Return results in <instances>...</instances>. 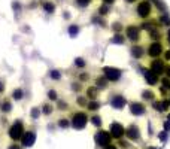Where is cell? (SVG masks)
I'll list each match as a JSON object with an SVG mask.
<instances>
[{
  "label": "cell",
  "mask_w": 170,
  "mask_h": 149,
  "mask_svg": "<svg viewBox=\"0 0 170 149\" xmlns=\"http://www.w3.org/2000/svg\"><path fill=\"white\" fill-rule=\"evenodd\" d=\"M95 84H97V88H106L108 87V79L106 78H97L95 79Z\"/></svg>",
  "instance_id": "cell-15"
},
{
  "label": "cell",
  "mask_w": 170,
  "mask_h": 149,
  "mask_svg": "<svg viewBox=\"0 0 170 149\" xmlns=\"http://www.w3.org/2000/svg\"><path fill=\"white\" fill-rule=\"evenodd\" d=\"M169 40H170V32H169Z\"/></svg>",
  "instance_id": "cell-47"
},
{
  "label": "cell",
  "mask_w": 170,
  "mask_h": 149,
  "mask_svg": "<svg viewBox=\"0 0 170 149\" xmlns=\"http://www.w3.org/2000/svg\"><path fill=\"white\" fill-rule=\"evenodd\" d=\"M145 97H146V98H151V97H154V94H151L149 91H145Z\"/></svg>",
  "instance_id": "cell-39"
},
{
  "label": "cell",
  "mask_w": 170,
  "mask_h": 149,
  "mask_svg": "<svg viewBox=\"0 0 170 149\" xmlns=\"http://www.w3.org/2000/svg\"><path fill=\"white\" fill-rule=\"evenodd\" d=\"M100 14H102V15H106V14H108V8H106V6H102V8H100Z\"/></svg>",
  "instance_id": "cell-36"
},
{
  "label": "cell",
  "mask_w": 170,
  "mask_h": 149,
  "mask_svg": "<svg viewBox=\"0 0 170 149\" xmlns=\"http://www.w3.org/2000/svg\"><path fill=\"white\" fill-rule=\"evenodd\" d=\"M112 42H113V43H123V42H124V37L121 36V34H115V37L112 39Z\"/></svg>",
  "instance_id": "cell-23"
},
{
  "label": "cell",
  "mask_w": 170,
  "mask_h": 149,
  "mask_svg": "<svg viewBox=\"0 0 170 149\" xmlns=\"http://www.w3.org/2000/svg\"><path fill=\"white\" fill-rule=\"evenodd\" d=\"M130 110H131L133 115H140V113L145 112V106L142 103H133L131 107H130Z\"/></svg>",
  "instance_id": "cell-12"
},
{
  "label": "cell",
  "mask_w": 170,
  "mask_h": 149,
  "mask_svg": "<svg viewBox=\"0 0 170 149\" xmlns=\"http://www.w3.org/2000/svg\"><path fill=\"white\" fill-rule=\"evenodd\" d=\"M76 2H78L79 6H87V5H90L91 0H76Z\"/></svg>",
  "instance_id": "cell-30"
},
{
  "label": "cell",
  "mask_w": 170,
  "mask_h": 149,
  "mask_svg": "<svg viewBox=\"0 0 170 149\" xmlns=\"http://www.w3.org/2000/svg\"><path fill=\"white\" fill-rule=\"evenodd\" d=\"M169 103H170V102H167V100L164 102V100H163V102L154 103V106H155V107H157L158 110H167V107H169Z\"/></svg>",
  "instance_id": "cell-16"
},
{
  "label": "cell",
  "mask_w": 170,
  "mask_h": 149,
  "mask_svg": "<svg viewBox=\"0 0 170 149\" xmlns=\"http://www.w3.org/2000/svg\"><path fill=\"white\" fill-rule=\"evenodd\" d=\"M81 79H82V81H87V79H88V74H87V73H82V74H81Z\"/></svg>",
  "instance_id": "cell-40"
},
{
  "label": "cell",
  "mask_w": 170,
  "mask_h": 149,
  "mask_svg": "<svg viewBox=\"0 0 170 149\" xmlns=\"http://www.w3.org/2000/svg\"><path fill=\"white\" fill-rule=\"evenodd\" d=\"M91 122L94 124V125H97V127H99L100 124H102V119H100L99 116H93V118H91Z\"/></svg>",
  "instance_id": "cell-25"
},
{
  "label": "cell",
  "mask_w": 170,
  "mask_h": 149,
  "mask_svg": "<svg viewBox=\"0 0 170 149\" xmlns=\"http://www.w3.org/2000/svg\"><path fill=\"white\" fill-rule=\"evenodd\" d=\"M151 69H152L154 74L163 73V72H164V61H163V60H152V63H151Z\"/></svg>",
  "instance_id": "cell-10"
},
{
  "label": "cell",
  "mask_w": 170,
  "mask_h": 149,
  "mask_svg": "<svg viewBox=\"0 0 170 149\" xmlns=\"http://www.w3.org/2000/svg\"><path fill=\"white\" fill-rule=\"evenodd\" d=\"M8 149H19V146H18L16 143H12V145H11V146H9Z\"/></svg>",
  "instance_id": "cell-38"
},
{
  "label": "cell",
  "mask_w": 170,
  "mask_h": 149,
  "mask_svg": "<svg viewBox=\"0 0 170 149\" xmlns=\"http://www.w3.org/2000/svg\"><path fill=\"white\" fill-rule=\"evenodd\" d=\"M131 54H133L134 58H140L142 54H143V51H142V48H139V46H133L131 48Z\"/></svg>",
  "instance_id": "cell-17"
},
{
  "label": "cell",
  "mask_w": 170,
  "mask_h": 149,
  "mask_svg": "<svg viewBox=\"0 0 170 149\" xmlns=\"http://www.w3.org/2000/svg\"><path fill=\"white\" fill-rule=\"evenodd\" d=\"M110 105L116 109H123L126 106V98L123 95H113L112 100H110Z\"/></svg>",
  "instance_id": "cell-9"
},
{
  "label": "cell",
  "mask_w": 170,
  "mask_h": 149,
  "mask_svg": "<svg viewBox=\"0 0 170 149\" xmlns=\"http://www.w3.org/2000/svg\"><path fill=\"white\" fill-rule=\"evenodd\" d=\"M161 52H163V46H161L160 43H152V45L149 46V49H148V54H149L151 57H158Z\"/></svg>",
  "instance_id": "cell-11"
},
{
  "label": "cell",
  "mask_w": 170,
  "mask_h": 149,
  "mask_svg": "<svg viewBox=\"0 0 170 149\" xmlns=\"http://www.w3.org/2000/svg\"><path fill=\"white\" fill-rule=\"evenodd\" d=\"M87 121H88L87 115H85L84 112H78V113L73 115V119H72V125H73L76 130H81V128L85 127Z\"/></svg>",
  "instance_id": "cell-2"
},
{
  "label": "cell",
  "mask_w": 170,
  "mask_h": 149,
  "mask_svg": "<svg viewBox=\"0 0 170 149\" xmlns=\"http://www.w3.org/2000/svg\"><path fill=\"white\" fill-rule=\"evenodd\" d=\"M2 110H5V112H9V110H11V103H9L8 100L3 102V105H2Z\"/></svg>",
  "instance_id": "cell-24"
},
{
  "label": "cell",
  "mask_w": 170,
  "mask_h": 149,
  "mask_svg": "<svg viewBox=\"0 0 170 149\" xmlns=\"http://www.w3.org/2000/svg\"><path fill=\"white\" fill-rule=\"evenodd\" d=\"M49 76H51L52 79H60V73H58L57 70H52V72L49 73Z\"/></svg>",
  "instance_id": "cell-27"
},
{
  "label": "cell",
  "mask_w": 170,
  "mask_h": 149,
  "mask_svg": "<svg viewBox=\"0 0 170 149\" xmlns=\"http://www.w3.org/2000/svg\"><path fill=\"white\" fill-rule=\"evenodd\" d=\"M12 95H14L15 100H21V98H22V91L18 88V90H15V91H14V94H12Z\"/></svg>",
  "instance_id": "cell-21"
},
{
  "label": "cell",
  "mask_w": 170,
  "mask_h": 149,
  "mask_svg": "<svg viewBox=\"0 0 170 149\" xmlns=\"http://www.w3.org/2000/svg\"><path fill=\"white\" fill-rule=\"evenodd\" d=\"M105 149H116V148H115V146H113V145H108V146H106V148H105Z\"/></svg>",
  "instance_id": "cell-44"
},
{
  "label": "cell",
  "mask_w": 170,
  "mask_h": 149,
  "mask_svg": "<svg viewBox=\"0 0 170 149\" xmlns=\"http://www.w3.org/2000/svg\"><path fill=\"white\" fill-rule=\"evenodd\" d=\"M123 134H124V128H123V125H121V124H118V122H113L112 125H110V136L119 139Z\"/></svg>",
  "instance_id": "cell-6"
},
{
  "label": "cell",
  "mask_w": 170,
  "mask_h": 149,
  "mask_svg": "<svg viewBox=\"0 0 170 149\" xmlns=\"http://www.w3.org/2000/svg\"><path fill=\"white\" fill-rule=\"evenodd\" d=\"M126 32H127V36H128V39H131V40H137V39H139V34H140V29H139L137 26H128Z\"/></svg>",
  "instance_id": "cell-8"
},
{
  "label": "cell",
  "mask_w": 170,
  "mask_h": 149,
  "mask_svg": "<svg viewBox=\"0 0 170 149\" xmlns=\"http://www.w3.org/2000/svg\"><path fill=\"white\" fill-rule=\"evenodd\" d=\"M164 57H166V60H170V51H166Z\"/></svg>",
  "instance_id": "cell-42"
},
{
  "label": "cell",
  "mask_w": 170,
  "mask_h": 149,
  "mask_svg": "<svg viewBox=\"0 0 170 149\" xmlns=\"http://www.w3.org/2000/svg\"><path fill=\"white\" fill-rule=\"evenodd\" d=\"M137 14H139V16H142V18H146V16L151 14V3L148 2V0H143V2L139 3V6H137Z\"/></svg>",
  "instance_id": "cell-3"
},
{
  "label": "cell",
  "mask_w": 170,
  "mask_h": 149,
  "mask_svg": "<svg viewBox=\"0 0 170 149\" xmlns=\"http://www.w3.org/2000/svg\"><path fill=\"white\" fill-rule=\"evenodd\" d=\"M127 136H128L130 139L136 140V139L139 137V128H137L136 125H130V127L127 128Z\"/></svg>",
  "instance_id": "cell-13"
},
{
  "label": "cell",
  "mask_w": 170,
  "mask_h": 149,
  "mask_svg": "<svg viewBox=\"0 0 170 149\" xmlns=\"http://www.w3.org/2000/svg\"><path fill=\"white\" fill-rule=\"evenodd\" d=\"M170 88V81L169 79H163V90H169Z\"/></svg>",
  "instance_id": "cell-29"
},
{
  "label": "cell",
  "mask_w": 170,
  "mask_h": 149,
  "mask_svg": "<svg viewBox=\"0 0 170 149\" xmlns=\"http://www.w3.org/2000/svg\"><path fill=\"white\" fill-rule=\"evenodd\" d=\"M103 72H105V76L108 81H116L121 76V72L118 69H113V67H105Z\"/></svg>",
  "instance_id": "cell-5"
},
{
  "label": "cell",
  "mask_w": 170,
  "mask_h": 149,
  "mask_svg": "<svg viewBox=\"0 0 170 149\" xmlns=\"http://www.w3.org/2000/svg\"><path fill=\"white\" fill-rule=\"evenodd\" d=\"M145 76H146V81H148V84H151V85L157 84V76H155V74H152L151 72H145Z\"/></svg>",
  "instance_id": "cell-14"
},
{
  "label": "cell",
  "mask_w": 170,
  "mask_h": 149,
  "mask_svg": "<svg viewBox=\"0 0 170 149\" xmlns=\"http://www.w3.org/2000/svg\"><path fill=\"white\" fill-rule=\"evenodd\" d=\"M72 88H73L75 91H79V90H81V85H79V84H73V85H72Z\"/></svg>",
  "instance_id": "cell-37"
},
{
  "label": "cell",
  "mask_w": 170,
  "mask_h": 149,
  "mask_svg": "<svg viewBox=\"0 0 170 149\" xmlns=\"http://www.w3.org/2000/svg\"><path fill=\"white\" fill-rule=\"evenodd\" d=\"M42 110H43V113H45V115H49V113H51V112H52V107H51V106H49V105H45V106H43V109H42Z\"/></svg>",
  "instance_id": "cell-26"
},
{
  "label": "cell",
  "mask_w": 170,
  "mask_h": 149,
  "mask_svg": "<svg viewBox=\"0 0 170 149\" xmlns=\"http://www.w3.org/2000/svg\"><path fill=\"white\" fill-rule=\"evenodd\" d=\"M105 3H113V0H103Z\"/></svg>",
  "instance_id": "cell-45"
},
{
  "label": "cell",
  "mask_w": 170,
  "mask_h": 149,
  "mask_svg": "<svg viewBox=\"0 0 170 149\" xmlns=\"http://www.w3.org/2000/svg\"><path fill=\"white\" fill-rule=\"evenodd\" d=\"M78 32H79V27H78V26H70V27H69V33H70L72 36H76Z\"/></svg>",
  "instance_id": "cell-20"
},
{
  "label": "cell",
  "mask_w": 170,
  "mask_h": 149,
  "mask_svg": "<svg viewBox=\"0 0 170 149\" xmlns=\"http://www.w3.org/2000/svg\"><path fill=\"white\" fill-rule=\"evenodd\" d=\"M87 95H88L90 98H95V97H97V88H95V87H90V88L87 90Z\"/></svg>",
  "instance_id": "cell-19"
},
{
  "label": "cell",
  "mask_w": 170,
  "mask_h": 149,
  "mask_svg": "<svg viewBox=\"0 0 170 149\" xmlns=\"http://www.w3.org/2000/svg\"><path fill=\"white\" fill-rule=\"evenodd\" d=\"M43 9H45L48 14H51V12H54L55 6H54V3H51V2H45V3H43Z\"/></svg>",
  "instance_id": "cell-18"
},
{
  "label": "cell",
  "mask_w": 170,
  "mask_h": 149,
  "mask_svg": "<svg viewBox=\"0 0 170 149\" xmlns=\"http://www.w3.org/2000/svg\"><path fill=\"white\" fill-rule=\"evenodd\" d=\"M58 107H60V109H67V103H64V102H58Z\"/></svg>",
  "instance_id": "cell-34"
},
{
  "label": "cell",
  "mask_w": 170,
  "mask_h": 149,
  "mask_svg": "<svg viewBox=\"0 0 170 149\" xmlns=\"http://www.w3.org/2000/svg\"><path fill=\"white\" fill-rule=\"evenodd\" d=\"M78 103H79V105H82V106H84V105H87V102H85V98H84V97H79V98H78Z\"/></svg>",
  "instance_id": "cell-35"
},
{
  "label": "cell",
  "mask_w": 170,
  "mask_h": 149,
  "mask_svg": "<svg viewBox=\"0 0 170 149\" xmlns=\"http://www.w3.org/2000/svg\"><path fill=\"white\" fill-rule=\"evenodd\" d=\"M58 125L63 127V128H66V127H69V121H67V119H61V121L58 122Z\"/></svg>",
  "instance_id": "cell-28"
},
{
  "label": "cell",
  "mask_w": 170,
  "mask_h": 149,
  "mask_svg": "<svg viewBox=\"0 0 170 149\" xmlns=\"http://www.w3.org/2000/svg\"><path fill=\"white\" fill-rule=\"evenodd\" d=\"M127 2H130V3H131V2H136V0H127Z\"/></svg>",
  "instance_id": "cell-46"
},
{
  "label": "cell",
  "mask_w": 170,
  "mask_h": 149,
  "mask_svg": "<svg viewBox=\"0 0 170 149\" xmlns=\"http://www.w3.org/2000/svg\"><path fill=\"white\" fill-rule=\"evenodd\" d=\"M87 106H88V109H90V110H97V109L100 107V105L97 103V102H91V103H88Z\"/></svg>",
  "instance_id": "cell-22"
},
{
  "label": "cell",
  "mask_w": 170,
  "mask_h": 149,
  "mask_svg": "<svg viewBox=\"0 0 170 149\" xmlns=\"http://www.w3.org/2000/svg\"><path fill=\"white\" fill-rule=\"evenodd\" d=\"M9 136L12 140H19L24 136V128H22V122L21 121H15V124L9 130Z\"/></svg>",
  "instance_id": "cell-1"
},
{
  "label": "cell",
  "mask_w": 170,
  "mask_h": 149,
  "mask_svg": "<svg viewBox=\"0 0 170 149\" xmlns=\"http://www.w3.org/2000/svg\"><path fill=\"white\" fill-rule=\"evenodd\" d=\"M3 91H5V84L0 82V92H3Z\"/></svg>",
  "instance_id": "cell-41"
},
{
  "label": "cell",
  "mask_w": 170,
  "mask_h": 149,
  "mask_svg": "<svg viewBox=\"0 0 170 149\" xmlns=\"http://www.w3.org/2000/svg\"><path fill=\"white\" fill-rule=\"evenodd\" d=\"M34 139H36V134L33 131H27L24 133V136L21 137V142H22V146H32L34 143Z\"/></svg>",
  "instance_id": "cell-7"
},
{
  "label": "cell",
  "mask_w": 170,
  "mask_h": 149,
  "mask_svg": "<svg viewBox=\"0 0 170 149\" xmlns=\"http://www.w3.org/2000/svg\"><path fill=\"white\" fill-rule=\"evenodd\" d=\"M75 63H76V66H79V67H84V66H85V63L82 61V58H78Z\"/></svg>",
  "instance_id": "cell-33"
},
{
  "label": "cell",
  "mask_w": 170,
  "mask_h": 149,
  "mask_svg": "<svg viewBox=\"0 0 170 149\" xmlns=\"http://www.w3.org/2000/svg\"><path fill=\"white\" fill-rule=\"evenodd\" d=\"M95 142L100 146H108L110 143V133L108 131H99L95 134Z\"/></svg>",
  "instance_id": "cell-4"
},
{
  "label": "cell",
  "mask_w": 170,
  "mask_h": 149,
  "mask_svg": "<svg viewBox=\"0 0 170 149\" xmlns=\"http://www.w3.org/2000/svg\"><path fill=\"white\" fill-rule=\"evenodd\" d=\"M113 30H116V32L121 30V26H119V24H115V26H113Z\"/></svg>",
  "instance_id": "cell-43"
},
{
  "label": "cell",
  "mask_w": 170,
  "mask_h": 149,
  "mask_svg": "<svg viewBox=\"0 0 170 149\" xmlns=\"http://www.w3.org/2000/svg\"><path fill=\"white\" fill-rule=\"evenodd\" d=\"M39 113H40V110H39L37 107H34V109L32 110V118H37V116H39Z\"/></svg>",
  "instance_id": "cell-31"
},
{
  "label": "cell",
  "mask_w": 170,
  "mask_h": 149,
  "mask_svg": "<svg viewBox=\"0 0 170 149\" xmlns=\"http://www.w3.org/2000/svg\"><path fill=\"white\" fill-rule=\"evenodd\" d=\"M48 97H49L51 100H55V98H57V94H55V91H49V92H48Z\"/></svg>",
  "instance_id": "cell-32"
}]
</instances>
